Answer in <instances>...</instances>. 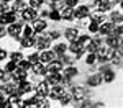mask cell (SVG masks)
I'll return each instance as SVG.
<instances>
[{"label":"cell","instance_id":"cell-1","mask_svg":"<svg viewBox=\"0 0 123 108\" xmlns=\"http://www.w3.org/2000/svg\"><path fill=\"white\" fill-rule=\"evenodd\" d=\"M98 51V59L100 61H107V59L113 57V49L112 48H102V49H97Z\"/></svg>","mask_w":123,"mask_h":108},{"label":"cell","instance_id":"cell-2","mask_svg":"<svg viewBox=\"0 0 123 108\" xmlns=\"http://www.w3.org/2000/svg\"><path fill=\"white\" fill-rule=\"evenodd\" d=\"M21 17H23V20H35L36 18V11H35V8H23L21 10Z\"/></svg>","mask_w":123,"mask_h":108},{"label":"cell","instance_id":"cell-3","mask_svg":"<svg viewBox=\"0 0 123 108\" xmlns=\"http://www.w3.org/2000/svg\"><path fill=\"white\" fill-rule=\"evenodd\" d=\"M95 7L98 8V11H107V10L110 8V3H108V0H95Z\"/></svg>","mask_w":123,"mask_h":108},{"label":"cell","instance_id":"cell-4","mask_svg":"<svg viewBox=\"0 0 123 108\" xmlns=\"http://www.w3.org/2000/svg\"><path fill=\"white\" fill-rule=\"evenodd\" d=\"M13 21H15L13 11H10L7 15H2V17H0V23H2V25H5V23H13Z\"/></svg>","mask_w":123,"mask_h":108},{"label":"cell","instance_id":"cell-5","mask_svg":"<svg viewBox=\"0 0 123 108\" xmlns=\"http://www.w3.org/2000/svg\"><path fill=\"white\" fill-rule=\"evenodd\" d=\"M8 33L12 34V36H18L20 33H21V25H18V23H13V25H10Z\"/></svg>","mask_w":123,"mask_h":108},{"label":"cell","instance_id":"cell-6","mask_svg":"<svg viewBox=\"0 0 123 108\" xmlns=\"http://www.w3.org/2000/svg\"><path fill=\"white\" fill-rule=\"evenodd\" d=\"M48 44H49V36H41V38H38V43H36L38 49H46Z\"/></svg>","mask_w":123,"mask_h":108},{"label":"cell","instance_id":"cell-7","mask_svg":"<svg viewBox=\"0 0 123 108\" xmlns=\"http://www.w3.org/2000/svg\"><path fill=\"white\" fill-rule=\"evenodd\" d=\"M48 93H49V88H48V82H41L38 85V95L41 97H46Z\"/></svg>","mask_w":123,"mask_h":108},{"label":"cell","instance_id":"cell-8","mask_svg":"<svg viewBox=\"0 0 123 108\" xmlns=\"http://www.w3.org/2000/svg\"><path fill=\"white\" fill-rule=\"evenodd\" d=\"M62 69V64L59 62V61H54V62H51L49 64V67H48V72L49 74H53V72H57V70H61Z\"/></svg>","mask_w":123,"mask_h":108},{"label":"cell","instance_id":"cell-9","mask_svg":"<svg viewBox=\"0 0 123 108\" xmlns=\"http://www.w3.org/2000/svg\"><path fill=\"white\" fill-rule=\"evenodd\" d=\"M71 51L74 52V54H77V57L82 54V44L80 43H76V41H72V46H71Z\"/></svg>","mask_w":123,"mask_h":108},{"label":"cell","instance_id":"cell-10","mask_svg":"<svg viewBox=\"0 0 123 108\" xmlns=\"http://www.w3.org/2000/svg\"><path fill=\"white\" fill-rule=\"evenodd\" d=\"M49 93H51V98H61L62 95H64V90H62L61 87H54Z\"/></svg>","mask_w":123,"mask_h":108},{"label":"cell","instance_id":"cell-11","mask_svg":"<svg viewBox=\"0 0 123 108\" xmlns=\"http://www.w3.org/2000/svg\"><path fill=\"white\" fill-rule=\"evenodd\" d=\"M66 38L71 39V41H76V39H77V29H76V28L66 29Z\"/></svg>","mask_w":123,"mask_h":108},{"label":"cell","instance_id":"cell-12","mask_svg":"<svg viewBox=\"0 0 123 108\" xmlns=\"http://www.w3.org/2000/svg\"><path fill=\"white\" fill-rule=\"evenodd\" d=\"M54 57V52H51V51H44L43 54H41V61L43 62H51Z\"/></svg>","mask_w":123,"mask_h":108},{"label":"cell","instance_id":"cell-13","mask_svg":"<svg viewBox=\"0 0 123 108\" xmlns=\"http://www.w3.org/2000/svg\"><path fill=\"white\" fill-rule=\"evenodd\" d=\"M112 29H113V25H112V23H104L102 26H98V31H102V33H105V34L112 33Z\"/></svg>","mask_w":123,"mask_h":108},{"label":"cell","instance_id":"cell-14","mask_svg":"<svg viewBox=\"0 0 123 108\" xmlns=\"http://www.w3.org/2000/svg\"><path fill=\"white\" fill-rule=\"evenodd\" d=\"M61 17H64L66 20H72L74 18V10L71 8V7H67V8L62 10V15H61Z\"/></svg>","mask_w":123,"mask_h":108},{"label":"cell","instance_id":"cell-15","mask_svg":"<svg viewBox=\"0 0 123 108\" xmlns=\"http://www.w3.org/2000/svg\"><path fill=\"white\" fill-rule=\"evenodd\" d=\"M76 15H77V18H84V17L89 15V8H87V7H79L77 11H76Z\"/></svg>","mask_w":123,"mask_h":108},{"label":"cell","instance_id":"cell-16","mask_svg":"<svg viewBox=\"0 0 123 108\" xmlns=\"http://www.w3.org/2000/svg\"><path fill=\"white\" fill-rule=\"evenodd\" d=\"M64 75H66V79H72L74 75H77V69H74V67L66 69V70H64Z\"/></svg>","mask_w":123,"mask_h":108},{"label":"cell","instance_id":"cell-17","mask_svg":"<svg viewBox=\"0 0 123 108\" xmlns=\"http://www.w3.org/2000/svg\"><path fill=\"white\" fill-rule=\"evenodd\" d=\"M35 31H43V29L46 28V23L43 21V20H38V21H35Z\"/></svg>","mask_w":123,"mask_h":108},{"label":"cell","instance_id":"cell-18","mask_svg":"<svg viewBox=\"0 0 123 108\" xmlns=\"http://www.w3.org/2000/svg\"><path fill=\"white\" fill-rule=\"evenodd\" d=\"M102 82V77L100 75H92V77L89 79V85H98Z\"/></svg>","mask_w":123,"mask_h":108},{"label":"cell","instance_id":"cell-19","mask_svg":"<svg viewBox=\"0 0 123 108\" xmlns=\"http://www.w3.org/2000/svg\"><path fill=\"white\" fill-rule=\"evenodd\" d=\"M33 70L36 72V74H44L46 70H44V67H43V64H39L38 61L35 62V66H33Z\"/></svg>","mask_w":123,"mask_h":108},{"label":"cell","instance_id":"cell-20","mask_svg":"<svg viewBox=\"0 0 123 108\" xmlns=\"http://www.w3.org/2000/svg\"><path fill=\"white\" fill-rule=\"evenodd\" d=\"M74 98H77V100H82L84 98V88H74Z\"/></svg>","mask_w":123,"mask_h":108},{"label":"cell","instance_id":"cell-21","mask_svg":"<svg viewBox=\"0 0 123 108\" xmlns=\"http://www.w3.org/2000/svg\"><path fill=\"white\" fill-rule=\"evenodd\" d=\"M48 80H49V82H53V84H59V82H61V75L53 72V75H49V77H48Z\"/></svg>","mask_w":123,"mask_h":108},{"label":"cell","instance_id":"cell-22","mask_svg":"<svg viewBox=\"0 0 123 108\" xmlns=\"http://www.w3.org/2000/svg\"><path fill=\"white\" fill-rule=\"evenodd\" d=\"M21 44H23L25 48H30V46H33V44H35V41L31 39V36H26V38L21 41Z\"/></svg>","mask_w":123,"mask_h":108},{"label":"cell","instance_id":"cell-23","mask_svg":"<svg viewBox=\"0 0 123 108\" xmlns=\"http://www.w3.org/2000/svg\"><path fill=\"white\" fill-rule=\"evenodd\" d=\"M107 43H108V46H110V48H117V46H118V39L113 38V36L107 39Z\"/></svg>","mask_w":123,"mask_h":108},{"label":"cell","instance_id":"cell-24","mask_svg":"<svg viewBox=\"0 0 123 108\" xmlns=\"http://www.w3.org/2000/svg\"><path fill=\"white\" fill-rule=\"evenodd\" d=\"M21 59H23V56H21L20 52H13V54H12V61H13L15 64H18Z\"/></svg>","mask_w":123,"mask_h":108},{"label":"cell","instance_id":"cell-25","mask_svg":"<svg viewBox=\"0 0 123 108\" xmlns=\"http://www.w3.org/2000/svg\"><path fill=\"white\" fill-rule=\"evenodd\" d=\"M104 77H105V80H107V82H112V80H113V77H115V74L112 72V70H107V72L104 74Z\"/></svg>","mask_w":123,"mask_h":108},{"label":"cell","instance_id":"cell-26","mask_svg":"<svg viewBox=\"0 0 123 108\" xmlns=\"http://www.w3.org/2000/svg\"><path fill=\"white\" fill-rule=\"evenodd\" d=\"M66 44H57L56 46V49H54V51H56L57 54H64V52H66Z\"/></svg>","mask_w":123,"mask_h":108},{"label":"cell","instance_id":"cell-27","mask_svg":"<svg viewBox=\"0 0 123 108\" xmlns=\"http://www.w3.org/2000/svg\"><path fill=\"white\" fill-rule=\"evenodd\" d=\"M97 48H98V46L95 44L94 41H92V43H87V51H89V52H95V51H97Z\"/></svg>","mask_w":123,"mask_h":108},{"label":"cell","instance_id":"cell-28","mask_svg":"<svg viewBox=\"0 0 123 108\" xmlns=\"http://www.w3.org/2000/svg\"><path fill=\"white\" fill-rule=\"evenodd\" d=\"M20 90H21V92H25V93H26V92H31V85H30V84H25V82H21Z\"/></svg>","mask_w":123,"mask_h":108},{"label":"cell","instance_id":"cell-29","mask_svg":"<svg viewBox=\"0 0 123 108\" xmlns=\"http://www.w3.org/2000/svg\"><path fill=\"white\" fill-rule=\"evenodd\" d=\"M41 3H43V0H30V5H31V8H38Z\"/></svg>","mask_w":123,"mask_h":108},{"label":"cell","instance_id":"cell-30","mask_svg":"<svg viewBox=\"0 0 123 108\" xmlns=\"http://www.w3.org/2000/svg\"><path fill=\"white\" fill-rule=\"evenodd\" d=\"M89 29H90L92 33L98 31V21H92V23H90V26H89Z\"/></svg>","mask_w":123,"mask_h":108},{"label":"cell","instance_id":"cell-31","mask_svg":"<svg viewBox=\"0 0 123 108\" xmlns=\"http://www.w3.org/2000/svg\"><path fill=\"white\" fill-rule=\"evenodd\" d=\"M21 8H23V0H18V2L15 3V7H13V10H12V11H15V10L18 11V10H21Z\"/></svg>","mask_w":123,"mask_h":108},{"label":"cell","instance_id":"cell-32","mask_svg":"<svg viewBox=\"0 0 123 108\" xmlns=\"http://www.w3.org/2000/svg\"><path fill=\"white\" fill-rule=\"evenodd\" d=\"M49 17H51V20H61V15L57 13L56 10H53V11L49 13Z\"/></svg>","mask_w":123,"mask_h":108},{"label":"cell","instance_id":"cell-33","mask_svg":"<svg viewBox=\"0 0 123 108\" xmlns=\"http://www.w3.org/2000/svg\"><path fill=\"white\" fill-rule=\"evenodd\" d=\"M59 100H61V105H62V107L69 103V97H67L66 93H64V95H62V97H61V98H59Z\"/></svg>","mask_w":123,"mask_h":108},{"label":"cell","instance_id":"cell-34","mask_svg":"<svg viewBox=\"0 0 123 108\" xmlns=\"http://www.w3.org/2000/svg\"><path fill=\"white\" fill-rule=\"evenodd\" d=\"M18 64H20V67H21V69H25V70H26V69L30 67V62H26V61H23V59L20 61Z\"/></svg>","mask_w":123,"mask_h":108},{"label":"cell","instance_id":"cell-35","mask_svg":"<svg viewBox=\"0 0 123 108\" xmlns=\"http://www.w3.org/2000/svg\"><path fill=\"white\" fill-rule=\"evenodd\" d=\"M89 39H90L89 36H80V38H79V43L84 46V44H87V43H89Z\"/></svg>","mask_w":123,"mask_h":108},{"label":"cell","instance_id":"cell-36","mask_svg":"<svg viewBox=\"0 0 123 108\" xmlns=\"http://www.w3.org/2000/svg\"><path fill=\"white\" fill-rule=\"evenodd\" d=\"M102 20H104L102 11H100V13H95V15H94V21H102Z\"/></svg>","mask_w":123,"mask_h":108},{"label":"cell","instance_id":"cell-37","mask_svg":"<svg viewBox=\"0 0 123 108\" xmlns=\"http://www.w3.org/2000/svg\"><path fill=\"white\" fill-rule=\"evenodd\" d=\"M15 69H17V64H15V62H13V61H12V62H10L8 66H7V70H12V72H13V70H15Z\"/></svg>","mask_w":123,"mask_h":108},{"label":"cell","instance_id":"cell-38","mask_svg":"<svg viewBox=\"0 0 123 108\" xmlns=\"http://www.w3.org/2000/svg\"><path fill=\"white\" fill-rule=\"evenodd\" d=\"M95 61V56H94V52H90L89 56H87V64H92Z\"/></svg>","mask_w":123,"mask_h":108},{"label":"cell","instance_id":"cell-39","mask_svg":"<svg viewBox=\"0 0 123 108\" xmlns=\"http://www.w3.org/2000/svg\"><path fill=\"white\" fill-rule=\"evenodd\" d=\"M31 33H33V29L30 26H25V36H31Z\"/></svg>","mask_w":123,"mask_h":108},{"label":"cell","instance_id":"cell-40","mask_svg":"<svg viewBox=\"0 0 123 108\" xmlns=\"http://www.w3.org/2000/svg\"><path fill=\"white\" fill-rule=\"evenodd\" d=\"M67 7H74V5H77V0H66Z\"/></svg>","mask_w":123,"mask_h":108},{"label":"cell","instance_id":"cell-41","mask_svg":"<svg viewBox=\"0 0 123 108\" xmlns=\"http://www.w3.org/2000/svg\"><path fill=\"white\" fill-rule=\"evenodd\" d=\"M5 57H7V52H5L3 49H0V61H2V59H5Z\"/></svg>","mask_w":123,"mask_h":108},{"label":"cell","instance_id":"cell-42","mask_svg":"<svg viewBox=\"0 0 123 108\" xmlns=\"http://www.w3.org/2000/svg\"><path fill=\"white\" fill-rule=\"evenodd\" d=\"M30 61H31V62H36V61H38V54H33V56L30 57Z\"/></svg>","mask_w":123,"mask_h":108},{"label":"cell","instance_id":"cell-43","mask_svg":"<svg viewBox=\"0 0 123 108\" xmlns=\"http://www.w3.org/2000/svg\"><path fill=\"white\" fill-rule=\"evenodd\" d=\"M2 34H3V29H2V28H0V36H2Z\"/></svg>","mask_w":123,"mask_h":108},{"label":"cell","instance_id":"cell-44","mask_svg":"<svg viewBox=\"0 0 123 108\" xmlns=\"http://www.w3.org/2000/svg\"><path fill=\"white\" fill-rule=\"evenodd\" d=\"M2 100H3V98H2V95H0V103H2Z\"/></svg>","mask_w":123,"mask_h":108},{"label":"cell","instance_id":"cell-45","mask_svg":"<svg viewBox=\"0 0 123 108\" xmlns=\"http://www.w3.org/2000/svg\"><path fill=\"white\" fill-rule=\"evenodd\" d=\"M3 2H10V0H3Z\"/></svg>","mask_w":123,"mask_h":108}]
</instances>
